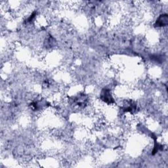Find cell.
I'll return each mask as SVG.
<instances>
[{
	"label": "cell",
	"instance_id": "1",
	"mask_svg": "<svg viewBox=\"0 0 168 168\" xmlns=\"http://www.w3.org/2000/svg\"><path fill=\"white\" fill-rule=\"evenodd\" d=\"M167 15H162V16L158 18L156 24L158 26V27L163 26L167 25Z\"/></svg>",
	"mask_w": 168,
	"mask_h": 168
}]
</instances>
